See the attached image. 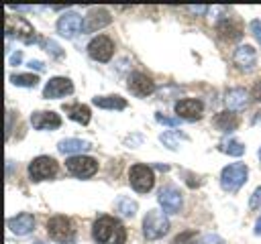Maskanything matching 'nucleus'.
Returning a JSON list of instances; mask_svg holds the SVG:
<instances>
[{"label": "nucleus", "mask_w": 261, "mask_h": 244, "mask_svg": "<svg viewBox=\"0 0 261 244\" xmlns=\"http://www.w3.org/2000/svg\"><path fill=\"white\" fill-rule=\"evenodd\" d=\"M216 30L222 39L226 41H237L243 37V24L239 18L234 16H224V18H218L216 20Z\"/></svg>", "instance_id": "nucleus-16"}, {"label": "nucleus", "mask_w": 261, "mask_h": 244, "mask_svg": "<svg viewBox=\"0 0 261 244\" xmlns=\"http://www.w3.org/2000/svg\"><path fill=\"white\" fill-rule=\"evenodd\" d=\"M112 22V16L106 8H92L84 18V33H96Z\"/></svg>", "instance_id": "nucleus-15"}, {"label": "nucleus", "mask_w": 261, "mask_h": 244, "mask_svg": "<svg viewBox=\"0 0 261 244\" xmlns=\"http://www.w3.org/2000/svg\"><path fill=\"white\" fill-rule=\"evenodd\" d=\"M247 175H249V169H247L245 163H232V165H228V167L222 169V173H220V185H222L224 191L237 193L245 185Z\"/></svg>", "instance_id": "nucleus-2"}, {"label": "nucleus", "mask_w": 261, "mask_h": 244, "mask_svg": "<svg viewBox=\"0 0 261 244\" xmlns=\"http://www.w3.org/2000/svg\"><path fill=\"white\" fill-rule=\"evenodd\" d=\"M92 102H94V106L104 108V110H124L126 108V100L120 96H96Z\"/></svg>", "instance_id": "nucleus-24"}, {"label": "nucleus", "mask_w": 261, "mask_h": 244, "mask_svg": "<svg viewBox=\"0 0 261 244\" xmlns=\"http://www.w3.org/2000/svg\"><path fill=\"white\" fill-rule=\"evenodd\" d=\"M31 124L37 130H55V128L61 126V118H59V114H55L51 110H47V112L45 110L43 112H33L31 114Z\"/></svg>", "instance_id": "nucleus-18"}, {"label": "nucleus", "mask_w": 261, "mask_h": 244, "mask_svg": "<svg viewBox=\"0 0 261 244\" xmlns=\"http://www.w3.org/2000/svg\"><path fill=\"white\" fill-rule=\"evenodd\" d=\"M65 169L73 177L88 179V177H92L98 171V161L92 159V157H86V155H75V157H69L65 161Z\"/></svg>", "instance_id": "nucleus-8"}, {"label": "nucleus", "mask_w": 261, "mask_h": 244, "mask_svg": "<svg viewBox=\"0 0 261 244\" xmlns=\"http://www.w3.org/2000/svg\"><path fill=\"white\" fill-rule=\"evenodd\" d=\"M126 87L130 89V94H135L137 98H147L155 92V81L147 75V73H141V71H133L128 75V83Z\"/></svg>", "instance_id": "nucleus-11"}, {"label": "nucleus", "mask_w": 261, "mask_h": 244, "mask_svg": "<svg viewBox=\"0 0 261 244\" xmlns=\"http://www.w3.org/2000/svg\"><path fill=\"white\" fill-rule=\"evenodd\" d=\"M92 144L88 140H80V138H63L59 140L57 144V150L63 152V155H73V152H84V150H90Z\"/></svg>", "instance_id": "nucleus-21"}, {"label": "nucleus", "mask_w": 261, "mask_h": 244, "mask_svg": "<svg viewBox=\"0 0 261 244\" xmlns=\"http://www.w3.org/2000/svg\"><path fill=\"white\" fill-rule=\"evenodd\" d=\"M157 201H159V205L163 207L165 214H177L179 207H181V193L175 185H165V187L159 189Z\"/></svg>", "instance_id": "nucleus-12"}, {"label": "nucleus", "mask_w": 261, "mask_h": 244, "mask_svg": "<svg viewBox=\"0 0 261 244\" xmlns=\"http://www.w3.org/2000/svg\"><path fill=\"white\" fill-rule=\"evenodd\" d=\"M188 10L194 14H206L210 10V6H188Z\"/></svg>", "instance_id": "nucleus-35"}, {"label": "nucleus", "mask_w": 261, "mask_h": 244, "mask_svg": "<svg viewBox=\"0 0 261 244\" xmlns=\"http://www.w3.org/2000/svg\"><path fill=\"white\" fill-rule=\"evenodd\" d=\"M169 232V220L159 209H149L143 220V234L147 240H159Z\"/></svg>", "instance_id": "nucleus-3"}, {"label": "nucleus", "mask_w": 261, "mask_h": 244, "mask_svg": "<svg viewBox=\"0 0 261 244\" xmlns=\"http://www.w3.org/2000/svg\"><path fill=\"white\" fill-rule=\"evenodd\" d=\"M137 201L135 199H130V197H124V195H120L118 199H116V203H114V209L118 211V214H122L124 218H133L135 214H137Z\"/></svg>", "instance_id": "nucleus-25"}, {"label": "nucleus", "mask_w": 261, "mask_h": 244, "mask_svg": "<svg viewBox=\"0 0 261 244\" xmlns=\"http://www.w3.org/2000/svg\"><path fill=\"white\" fill-rule=\"evenodd\" d=\"M251 96H253V100H255V102H259V104H261V79H259V81L253 85Z\"/></svg>", "instance_id": "nucleus-34"}, {"label": "nucleus", "mask_w": 261, "mask_h": 244, "mask_svg": "<svg viewBox=\"0 0 261 244\" xmlns=\"http://www.w3.org/2000/svg\"><path fill=\"white\" fill-rule=\"evenodd\" d=\"M10 81L18 87H35L39 83V77L33 73H14V75H10Z\"/></svg>", "instance_id": "nucleus-26"}, {"label": "nucleus", "mask_w": 261, "mask_h": 244, "mask_svg": "<svg viewBox=\"0 0 261 244\" xmlns=\"http://www.w3.org/2000/svg\"><path fill=\"white\" fill-rule=\"evenodd\" d=\"M249 207L251 209H261V187H257L251 197H249Z\"/></svg>", "instance_id": "nucleus-30"}, {"label": "nucleus", "mask_w": 261, "mask_h": 244, "mask_svg": "<svg viewBox=\"0 0 261 244\" xmlns=\"http://www.w3.org/2000/svg\"><path fill=\"white\" fill-rule=\"evenodd\" d=\"M173 110H175L177 118L188 120V122H196L204 114V104L200 100H196V98H184V100L175 102V108Z\"/></svg>", "instance_id": "nucleus-10"}, {"label": "nucleus", "mask_w": 261, "mask_h": 244, "mask_svg": "<svg viewBox=\"0 0 261 244\" xmlns=\"http://www.w3.org/2000/svg\"><path fill=\"white\" fill-rule=\"evenodd\" d=\"M259 159H261V148H259Z\"/></svg>", "instance_id": "nucleus-40"}, {"label": "nucleus", "mask_w": 261, "mask_h": 244, "mask_svg": "<svg viewBox=\"0 0 261 244\" xmlns=\"http://www.w3.org/2000/svg\"><path fill=\"white\" fill-rule=\"evenodd\" d=\"M92 236L96 244H124L126 228L114 216H98L92 226Z\"/></svg>", "instance_id": "nucleus-1"}, {"label": "nucleus", "mask_w": 261, "mask_h": 244, "mask_svg": "<svg viewBox=\"0 0 261 244\" xmlns=\"http://www.w3.org/2000/svg\"><path fill=\"white\" fill-rule=\"evenodd\" d=\"M232 61H234V65H237L239 69H243V71H253V69H255V63H257V53H255V49H253L251 45H241V47L234 49Z\"/></svg>", "instance_id": "nucleus-17"}, {"label": "nucleus", "mask_w": 261, "mask_h": 244, "mask_svg": "<svg viewBox=\"0 0 261 244\" xmlns=\"http://www.w3.org/2000/svg\"><path fill=\"white\" fill-rule=\"evenodd\" d=\"M212 124L214 128H218L220 132H232L239 128V116L232 114V112H218L214 118H212Z\"/></svg>", "instance_id": "nucleus-20"}, {"label": "nucleus", "mask_w": 261, "mask_h": 244, "mask_svg": "<svg viewBox=\"0 0 261 244\" xmlns=\"http://www.w3.org/2000/svg\"><path fill=\"white\" fill-rule=\"evenodd\" d=\"M6 226H8V230L12 234L27 236V234H31L35 230V218H33V214H27L24 211V214H18L14 218H8L6 220Z\"/></svg>", "instance_id": "nucleus-19"}, {"label": "nucleus", "mask_w": 261, "mask_h": 244, "mask_svg": "<svg viewBox=\"0 0 261 244\" xmlns=\"http://www.w3.org/2000/svg\"><path fill=\"white\" fill-rule=\"evenodd\" d=\"M249 28H251L253 37L257 39V43L261 45V22H259V20H251V22H249Z\"/></svg>", "instance_id": "nucleus-33"}, {"label": "nucleus", "mask_w": 261, "mask_h": 244, "mask_svg": "<svg viewBox=\"0 0 261 244\" xmlns=\"http://www.w3.org/2000/svg\"><path fill=\"white\" fill-rule=\"evenodd\" d=\"M196 242H198V234H196L194 230H186V232L177 234V236L171 240V244H196Z\"/></svg>", "instance_id": "nucleus-29"}, {"label": "nucleus", "mask_w": 261, "mask_h": 244, "mask_svg": "<svg viewBox=\"0 0 261 244\" xmlns=\"http://www.w3.org/2000/svg\"><path fill=\"white\" fill-rule=\"evenodd\" d=\"M57 175V161L53 157H47V155H41L37 159H33L29 163V177L39 183V181H47V179H53Z\"/></svg>", "instance_id": "nucleus-5"}, {"label": "nucleus", "mask_w": 261, "mask_h": 244, "mask_svg": "<svg viewBox=\"0 0 261 244\" xmlns=\"http://www.w3.org/2000/svg\"><path fill=\"white\" fill-rule=\"evenodd\" d=\"M226 106L234 112H241L247 108V92L243 87H232L226 92Z\"/></svg>", "instance_id": "nucleus-23"}, {"label": "nucleus", "mask_w": 261, "mask_h": 244, "mask_svg": "<svg viewBox=\"0 0 261 244\" xmlns=\"http://www.w3.org/2000/svg\"><path fill=\"white\" fill-rule=\"evenodd\" d=\"M20 59H22V53H12L10 59H8V63H10V65H18Z\"/></svg>", "instance_id": "nucleus-37"}, {"label": "nucleus", "mask_w": 261, "mask_h": 244, "mask_svg": "<svg viewBox=\"0 0 261 244\" xmlns=\"http://www.w3.org/2000/svg\"><path fill=\"white\" fill-rule=\"evenodd\" d=\"M35 244H45V242H35Z\"/></svg>", "instance_id": "nucleus-39"}, {"label": "nucleus", "mask_w": 261, "mask_h": 244, "mask_svg": "<svg viewBox=\"0 0 261 244\" xmlns=\"http://www.w3.org/2000/svg\"><path fill=\"white\" fill-rule=\"evenodd\" d=\"M47 51H49V53H51L55 59H61V57H63V51H61V47H59L55 41H51V39H49V43H47Z\"/></svg>", "instance_id": "nucleus-32"}, {"label": "nucleus", "mask_w": 261, "mask_h": 244, "mask_svg": "<svg viewBox=\"0 0 261 244\" xmlns=\"http://www.w3.org/2000/svg\"><path fill=\"white\" fill-rule=\"evenodd\" d=\"M218 148H220L222 152H226V155H232V157H241V155L245 152V144H241V142L234 140V138L222 140V142L218 144Z\"/></svg>", "instance_id": "nucleus-27"}, {"label": "nucleus", "mask_w": 261, "mask_h": 244, "mask_svg": "<svg viewBox=\"0 0 261 244\" xmlns=\"http://www.w3.org/2000/svg\"><path fill=\"white\" fill-rule=\"evenodd\" d=\"M6 37H16L18 41H22L27 45L37 43L33 24L22 16H8L6 18Z\"/></svg>", "instance_id": "nucleus-7"}, {"label": "nucleus", "mask_w": 261, "mask_h": 244, "mask_svg": "<svg viewBox=\"0 0 261 244\" xmlns=\"http://www.w3.org/2000/svg\"><path fill=\"white\" fill-rule=\"evenodd\" d=\"M112 53H114V43H112V39L106 37V35H98V37H94V39L88 43V55H90L94 61L106 63V61H110Z\"/></svg>", "instance_id": "nucleus-9"}, {"label": "nucleus", "mask_w": 261, "mask_h": 244, "mask_svg": "<svg viewBox=\"0 0 261 244\" xmlns=\"http://www.w3.org/2000/svg\"><path fill=\"white\" fill-rule=\"evenodd\" d=\"M155 120H157L159 124H165V126H177V124H179V118H169V116H163L161 112L155 114Z\"/></svg>", "instance_id": "nucleus-31"}, {"label": "nucleus", "mask_w": 261, "mask_h": 244, "mask_svg": "<svg viewBox=\"0 0 261 244\" xmlns=\"http://www.w3.org/2000/svg\"><path fill=\"white\" fill-rule=\"evenodd\" d=\"M47 234L55 242H71L75 238V228L69 218L65 216H53L47 222Z\"/></svg>", "instance_id": "nucleus-6"}, {"label": "nucleus", "mask_w": 261, "mask_h": 244, "mask_svg": "<svg viewBox=\"0 0 261 244\" xmlns=\"http://www.w3.org/2000/svg\"><path fill=\"white\" fill-rule=\"evenodd\" d=\"M29 67H31V69H37V71H45V65H43L41 61H37V59H31V61H29Z\"/></svg>", "instance_id": "nucleus-36"}, {"label": "nucleus", "mask_w": 261, "mask_h": 244, "mask_svg": "<svg viewBox=\"0 0 261 244\" xmlns=\"http://www.w3.org/2000/svg\"><path fill=\"white\" fill-rule=\"evenodd\" d=\"M69 94H73V83H71L69 77H61V75L51 77L43 87V98H47V100L63 98V96H69Z\"/></svg>", "instance_id": "nucleus-13"}, {"label": "nucleus", "mask_w": 261, "mask_h": 244, "mask_svg": "<svg viewBox=\"0 0 261 244\" xmlns=\"http://www.w3.org/2000/svg\"><path fill=\"white\" fill-rule=\"evenodd\" d=\"M63 110L73 122H80V124H88L92 118V112L86 104H67V106H63Z\"/></svg>", "instance_id": "nucleus-22"}, {"label": "nucleus", "mask_w": 261, "mask_h": 244, "mask_svg": "<svg viewBox=\"0 0 261 244\" xmlns=\"http://www.w3.org/2000/svg\"><path fill=\"white\" fill-rule=\"evenodd\" d=\"M128 181H130V187L137 193H147L155 185V173H153L151 167H147L143 163H137L128 171Z\"/></svg>", "instance_id": "nucleus-4"}, {"label": "nucleus", "mask_w": 261, "mask_h": 244, "mask_svg": "<svg viewBox=\"0 0 261 244\" xmlns=\"http://www.w3.org/2000/svg\"><path fill=\"white\" fill-rule=\"evenodd\" d=\"M57 33L65 39H73L80 30H84V22H82V16L75 14V12H65L63 16H59L57 24H55Z\"/></svg>", "instance_id": "nucleus-14"}, {"label": "nucleus", "mask_w": 261, "mask_h": 244, "mask_svg": "<svg viewBox=\"0 0 261 244\" xmlns=\"http://www.w3.org/2000/svg\"><path fill=\"white\" fill-rule=\"evenodd\" d=\"M159 140H161L167 148L175 150V148L179 146V140H188V136H186V134H179V132H163V134L159 136Z\"/></svg>", "instance_id": "nucleus-28"}, {"label": "nucleus", "mask_w": 261, "mask_h": 244, "mask_svg": "<svg viewBox=\"0 0 261 244\" xmlns=\"http://www.w3.org/2000/svg\"><path fill=\"white\" fill-rule=\"evenodd\" d=\"M255 234L261 236V216H259V220H257V224H255Z\"/></svg>", "instance_id": "nucleus-38"}]
</instances>
